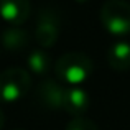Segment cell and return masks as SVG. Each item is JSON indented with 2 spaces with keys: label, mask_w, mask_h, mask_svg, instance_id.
<instances>
[{
  "label": "cell",
  "mask_w": 130,
  "mask_h": 130,
  "mask_svg": "<svg viewBox=\"0 0 130 130\" xmlns=\"http://www.w3.org/2000/svg\"><path fill=\"white\" fill-rule=\"evenodd\" d=\"M92 71H94L92 59L86 53H81V51L64 53L54 63L56 77L69 86L84 84L92 76Z\"/></svg>",
  "instance_id": "cell-1"
},
{
  "label": "cell",
  "mask_w": 130,
  "mask_h": 130,
  "mask_svg": "<svg viewBox=\"0 0 130 130\" xmlns=\"http://www.w3.org/2000/svg\"><path fill=\"white\" fill-rule=\"evenodd\" d=\"M101 23L110 35L130 33V3L125 0H109L101 7Z\"/></svg>",
  "instance_id": "cell-2"
},
{
  "label": "cell",
  "mask_w": 130,
  "mask_h": 130,
  "mask_svg": "<svg viewBox=\"0 0 130 130\" xmlns=\"http://www.w3.org/2000/svg\"><path fill=\"white\" fill-rule=\"evenodd\" d=\"M31 87V76L23 68H8L0 73V102H15Z\"/></svg>",
  "instance_id": "cell-3"
},
{
  "label": "cell",
  "mask_w": 130,
  "mask_h": 130,
  "mask_svg": "<svg viewBox=\"0 0 130 130\" xmlns=\"http://www.w3.org/2000/svg\"><path fill=\"white\" fill-rule=\"evenodd\" d=\"M61 31V20L59 15L50 7H43L36 15L35 23V41L43 48H53L59 38Z\"/></svg>",
  "instance_id": "cell-4"
},
{
  "label": "cell",
  "mask_w": 130,
  "mask_h": 130,
  "mask_svg": "<svg viewBox=\"0 0 130 130\" xmlns=\"http://www.w3.org/2000/svg\"><path fill=\"white\" fill-rule=\"evenodd\" d=\"M66 87L54 79H44L35 91V104L43 110H61L64 105Z\"/></svg>",
  "instance_id": "cell-5"
},
{
  "label": "cell",
  "mask_w": 130,
  "mask_h": 130,
  "mask_svg": "<svg viewBox=\"0 0 130 130\" xmlns=\"http://www.w3.org/2000/svg\"><path fill=\"white\" fill-rule=\"evenodd\" d=\"M31 13L30 0H0V17L8 25L22 26Z\"/></svg>",
  "instance_id": "cell-6"
},
{
  "label": "cell",
  "mask_w": 130,
  "mask_h": 130,
  "mask_svg": "<svg viewBox=\"0 0 130 130\" xmlns=\"http://www.w3.org/2000/svg\"><path fill=\"white\" fill-rule=\"evenodd\" d=\"M89 105H91V97H89L87 91H84L79 86L66 87L63 110H66L68 114L74 115V117H83L89 110Z\"/></svg>",
  "instance_id": "cell-7"
},
{
  "label": "cell",
  "mask_w": 130,
  "mask_h": 130,
  "mask_svg": "<svg viewBox=\"0 0 130 130\" xmlns=\"http://www.w3.org/2000/svg\"><path fill=\"white\" fill-rule=\"evenodd\" d=\"M0 41H2V46L5 50L18 53V51H23L30 44V33L22 26L8 25L0 33Z\"/></svg>",
  "instance_id": "cell-8"
},
{
  "label": "cell",
  "mask_w": 130,
  "mask_h": 130,
  "mask_svg": "<svg viewBox=\"0 0 130 130\" xmlns=\"http://www.w3.org/2000/svg\"><path fill=\"white\" fill-rule=\"evenodd\" d=\"M107 63L114 71H128L130 69V43L115 41L107 48Z\"/></svg>",
  "instance_id": "cell-9"
},
{
  "label": "cell",
  "mask_w": 130,
  "mask_h": 130,
  "mask_svg": "<svg viewBox=\"0 0 130 130\" xmlns=\"http://www.w3.org/2000/svg\"><path fill=\"white\" fill-rule=\"evenodd\" d=\"M26 64H28V69L33 74H38V76H44V74H48L51 71V68H54L51 54L43 48L33 50L26 56Z\"/></svg>",
  "instance_id": "cell-10"
},
{
  "label": "cell",
  "mask_w": 130,
  "mask_h": 130,
  "mask_svg": "<svg viewBox=\"0 0 130 130\" xmlns=\"http://www.w3.org/2000/svg\"><path fill=\"white\" fill-rule=\"evenodd\" d=\"M66 130H99L97 124L91 119L86 117H74L73 120L68 122Z\"/></svg>",
  "instance_id": "cell-11"
},
{
  "label": "cell",
  "mask_w": 130,
  "mask_h": 130,
  "mask_svg": "<svg viewBox=\"0 0 130 130\" xmlns=\"http://www.w3.org/2000/svg\"><path fill=\"white\" fill-rule=\"evenodd\" d=\"M3 125H5V114H3V110L0 109V130L3 128Z\"/></svg>",
  "instance_id": "cell-12"
},
{
  "label": "cell",
  "mask_w": 130,
  "mask_h": 130,
  "mask_svg": "<svg viewBox=\"0 0 130 130\" xmlns=\"http://www.w3.org/2000/svg\"><path fill=\"white\" fill-rule=\"evenodd\" d=\"M74 2H77V3H86V2H89V0H74Z\"/></svg>",
  "instance_id": "cell-13"
},
{
  "label": "cell",
  "mask_w": 130,
  "mask_h": 130,
  "mask_svg": "<svg viewBox=\"0 0 130 130\" xmlns=\"http://www.w3.org/2000/svg\"><path fill=\"white\" fill-rule=\"evenodd\" d=\"M15 130H23V128H15Z\"/></svg>",
  "instance_id": "cell-14"
}]
</instances>
